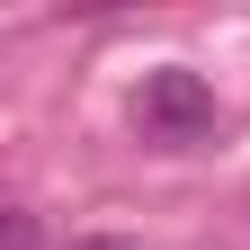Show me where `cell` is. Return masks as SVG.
Masks as SVG:
<instances>
[{
	"mask_svg": "<svg viewBox=\"0 0 250 250\" xmlns=\"http://www.w3.org/2000/svg\"><path fill=\"white\" fill-rule=\"evenodd\" d=\"M134 116H143V134L188 143V134H206V125H214V89H206V72H188V62H161V72H143Z\"/></svg>",
	"mask_w": 250,
	"mask_h": 250,
	"instance_id": "cell-1",
	"label": "cell"
},
{
	"mask_svg": "<svg viewBox=\"0 0 250 250\" xmlns=\"http://www.w3.org/2000/svg\"><path fill=\"white\" fill-rule=\"evenodd\" d=\"M0 250H36V214L9 206V224H0Z\"/></svg>",
	"mask_w": 250,
	"mask_h": 250,
	"instance_id": "cell-2",
	"label": "cell"
},
{
	"mask_svg": "<svg viewBox=\"0 0 250 250\" xmlns=\"http://www.w3.org/2000/svg\"><path fill=\"white\" fill-rule=\"evenodd\" d=\"M72 250H125V241H72Z\"/></svg>",
	"mask_w": 250,
	"mask_h": 250,
	"instance_id": "cell-3",
	"label": "cell"
}]
</instances>
